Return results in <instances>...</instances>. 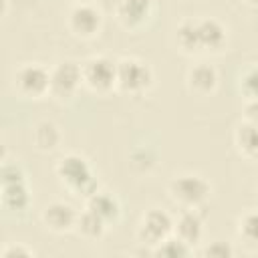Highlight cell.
I'll list each match as a JSON object with an SVG mask.
<instances>
[{"label":"cell","instance_id":"1","mask_svg":"<svg viewBox=\"0 0 258 258\" xmlns=\"http://www.w3.org/2000/svg\"><path fill=\"white\" fill-rule=\"evenodd\" d=\"M56 171V177L58 181L73 194V196H83L85 200L89 196H93L99 185H97V179L87 163L85 157L77 155V153H69V155H62L54 167Z\"/></svg>","mask_w":258,"mask_h":258},{"label":"cell","instance_id":"2","mask_svg":"<svg viewBox=\"0 0 258 258\" xmlns=\"http://www.w3.org/2000/svg\"><path fill=\"white\" fill-rule=\"evenodd\" d=\"M167 194L171 202L177 204L181 210H200L208 202L212 187L202 175L181 173L169 181Z\"/></svg>","mask_w":258,"mask_h":258},{"label":"cell","instance_id":"3","mask_svg":"<svg viewBox=\"0 0 258 258\" xmlns=\"http://www.w3.org/2000/svg\"><path fill=\"white\" fill-rule=\"evenodd\" d=\"M83 85H87L93 93H109L117 89V60L109 56H91L83 64Z\"/></svg>","mask_w":258,"mask_h":258},{"label":"cell","instance_id":"4","mask_svg":"<svg viewBox=\"0 0 258 258\" xmlns=\"http://www.w3.org/2000/svg\"><path fill=\"white\" fill-rule=\"evenodd\" d=\"M153 73L147 62L127 56L117 60V89L127 95H141L151 87Z\"/></svg>","mask_w":258,"mask_h":258},{"label":"cell","instance_id":"5","mask_svg":"<svg viewBox=\"0 0 258 258\" xmlns=\"http://www.w3.org/2000/svg\"><path fill=\"white\" fill-rule=\"evenodd\" d=\"M14 87L22 97L42 99L50 93V71L38 62H26L16 69Z\"/></svg>","mask_w":258,"mask_h":258},{"label":"cell","instance_id":"6","mask_svg":"<svg viewBox=\"0 0 258 258\" xmlns=\"http://www.w3.org/2000/svg\"><path fill=\"white\" fill-rule=\"evenodd\" d=\"M173 224L175 220L159 208H151L147 210L137 226V238L141 244H147L151 248H155L157 244H161L163 240H167L173 234Z\"/></svg>","mask_w":258,"mask_h":258},{"label":"cell","instance_id":"7","mask_svg":"<svg viewBox=\"0 0 258 258\" xmlns=\"http://www.w3.org/2000/svg\"><path fill=\"white\" fill-rule=\"evenodd\" d=\"M83 85V69L75 60H62L50 69V97L69 101Z\"/></svg>","mask_w":258,"mask_h":258},{"label":"cell","instance_id":"8","mask_svg":"<svg viewBox=\"0 0 258 258\" xmlns=\"http://www.w3.org/2000/svg\"><path fill=\"white\" fill-rule=\"evenodd\" d=\"M67 26L79 38H93L103 26L101 10L93 4H75L67 16Z\"/></svg>","mask_w":258,"mask_h":258},{"label":"cell","instance_id":"9","mask_svg":"<svg viewBox=\"0 0 258 258\" xmlns=\"http://www.w3.org/2000/svg\"><path fill=\"white\" fill-rule=\"evenodd\" d=\"M79 212L67 204V202H50L42 210V224L54 232V234H64L69 230H75Z\"/></svg>","mask_w":258,"mask_h":258},{"label":"cell","instance_id":"10","mask_svg":"<svg viewBox=\"0 0 258 258\" xmlns=\"http://www.w3.org/2000/svg\"><path fill=\"white\" fill-rule=\"evenodd\" d=\"M153 10V0H119L115 16L125 28H139Z\"/></svg>","mask_w":258,"mask_h":258},{"label":"cell","instance_id":"11","mask_svg":"<svg viewBox=\"0 0 258 258\" xmlns=\"http://www.w3.org/2000/svg\"><path fill=\"white\" fill-rule=\"evenodd\" d=\"M196 22H198L202 52H220L228 42L226 26L216 18H200Z\"/></svg>","mask_w":258,"mask_h":258},{"label":"cell","instance_id":"12","mask_svg":"<svg viewBox=\"0 0 258 258\" xmlns=\"http://www.w3.org/2000/svg\"><path fill=\"white\" fill-rule=\"evenodd\" d=\"M173 234L185 242L187 246H196L200 244L202 236H204V220L198 214V210H181L179 216L175 218L173 224Z\"/></svg>","mask_w":258,"mask_h":258},{"label":"cell","instance_id":"13","mask_svg":"<svg viewBox=\"0 0 258 258\" xmlns=\"http://www.w3.org/2000/svg\"><path fill=\"white\" fill-rule=\"evenodd\" d=\"M187 89L196 95H210L218 87V71L210 62H196L185 75Z\"/></svg>","mask_w":258,"mask_h":258},{"label":"cell","instance_id":"14","mask_svg":"<svg viewBox=\"0 0 258 258\" xmlns=\"http://www.w3.org/2000/svg\"><path fill=\"white\" fill-rule=\"evenodd\" d=\"M234 143L238 153L248 161H258V125L252 121H242L234 131Z\"/></svg>","mask_w":258,"mask_h":258},{"label":"cell","instance_id":"15","mask_svg":"<svg viewBox=\"0 0 258 258\" xmlns=\"http://www.w3.org/2000/svg\"><path fill=\"white\" fill-rule=\"evenodd\" d=\"M85 204H87V208L93 210L99 218H103V220L107 222V226L115 224V222L119 220V216H121L119 200H117L113 194H109V191L97 189L93 196H89V198L85 200Z\"/></svg>","mask_w":258,"mask_h":258},{"label":"cell","instance_id":"16","mask_svg":"<svg viewBox=\"0 0 258 258\" xmlns=\"http://www.w3.org/2000/svg\"><path fill=\"white\" fill-rule=\"evenodd\" d=\"M30 206V194L24 181H12V183H2V208L6 212L22 214Z\"/></svg>","mask_w":258,"mask_h":258},{"label":"cell","instance_id":"17","mask_svg":"<svg viewBox=\"0 0 258 258\" xmlns=\"http://www.w3.org/2000/svg\"><path fill=\"white\" fill-rule=\"evenodd\" d=\"M175 42H177V48L183 54H200L202 52L200 34H198V22L194 18H185V20H181L177 24Z\"/></svg>","mask_w":258,"mask_h":258},{"label":"cell","instance_id":"18","mask_svg":"<svg viewBox=\"0 0 258 258\" xmlns=\"http://www.w3.org/2000/svg\"><path fill=\"white\" fill-rule=\"evenodd\" d=\"M107 230V222L103 218H99L93 210H89L85 206L83 212H79L77 216V224H75V232L85 238V240H99Z\"/></svg>","mask_w":258,"mask_h":258},{"label":"cell","instance_id":"19","mask_svg":"<svg viewBox=\"0 0 258 258\" xmlns=\"http://www.w3.org/2000/svg\"><path fill=\"white\" fill-rule=\"evenodd\" d=\"M32 141L40 151H52L60 143V131L52 121H40L32 129Z\"/></svg>","mask_w":258,"mask_h":258},{"label":"cell","instance_id":"20","mask_svg":"<svg viewBox=\"0 0 258 258\" xmlns=\"http://www.w3.org/2000/svg\"><path fill=\"white\" fill-rule=\"evenodd\" d=\"M155 256H163V258H183V256H191L194 248L187 246L185 242H181L175 234H171L167 240H163L161 244H157L153 248Z\"/></svg>","mask_w":258,"mask_h":258},{"label":"cell","instance_id":"21","mask_svg":"<svg viewBox=\"0 0 258 258\" xmlns=\"http://www.w3.org/2000/svg\"><path fill=\"white\" fill-rule=\"evenodd\" d=\"M238 236L246 246L258 248V210L246 212L238 222Z\"/></svg>","mask_w":258,"mask_h":258},{"label":"cell","instance_id":"22","mask_svg":"<svg viewBox=\"0 0 258 258\" xmlns=\"http://www.w3.org/2000/svg\"><path fill=\"white\" fill-rule=\"evenodd\" d=\"M238 89H240V93L246 97V101L258 99V64L248 67V69L240 75V79H238Z\"/></svg>","mask_w":258,"mask_h":258},{"label":"cell","instance_id":"23","mask_svg":"<svg viewBox=\"0 0 258 258\" xmlns=\"http://www.w3.org/2000/svg\"><path fill=\"white\" fill-rule=\"evenodd\" d=\"M30 256H34V250L20 244H10L2 250V258H30Z\"/></svg>","mask_w":258,"mask_h":258},{"label":"cell","instance_id":"24","mask_svg":"<svg viewBox=\"0 0 258 258\" xmlns=\"http://www.w3.org/2000/svg\"><path fill=\"white\" fill-rule=\"evenodd\" d=\"M204 254H206V256H216V258H226V256H232L234 250H232L226 242H214V244H210V246L204 250Z\"/></svg>","mask_w":258,"mask_h":258},{"label":"cell","instance_id":"25","mask_svg":"<svg viewBox=\"0 0 258 258\" xmlns=\"http://www.w3.org/2000/svg\"><path fill=\"white\" fill-rule=\"evenodd\" d=\"M244 119L258 125V99H252V101L246 103V107H244Z\"/></svg>","mask_w":258,"mask_h":258},{"label":"cell","instance_id":"26","mask_svg":"<svg viewBox=\"0 0 258 258\" xmlns=\"http://www.w3.org/2000/svg\"><path fill=\"white\" fill-rule=\"evenodd\" d=\"M75 4H93V0H75Z\"/></svg>","mask_w":258,"mask_h":258},{"label":"cell","instance_id":"27","mask_svg":"<svg viewBox=\"0 0 258 258\" xmlns=\"http://www.w3.org/2000/svg\"><path fill=\"white\" fill-rule=\"evenodd\" d=\"M248 2H258V0H248Z\"/></svg>","mask_w":258,"mask_h":258}]
</instances>
